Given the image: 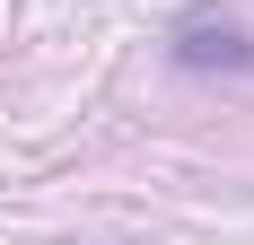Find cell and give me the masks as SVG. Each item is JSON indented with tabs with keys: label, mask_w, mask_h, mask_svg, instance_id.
Returning a JSON list of instances; mask_svg holds the SVG:
<instances>
[{
	"label": "cell",
	"mask_w": 254,
	"mask_h": 245,
	"mask_svg": "<svg viewBox=\"0 0 254 245\" xmlns=\"http://www.w3.org/2000/svg\"><path fill=\"white\" fill-rule=\"evenodd\" d=\"M167 61L176 70H254V35L219 9H193V18L167 26Z\"/></svg>",
	"instance_id": "obj_1"
}]
</instances>
